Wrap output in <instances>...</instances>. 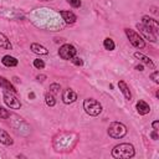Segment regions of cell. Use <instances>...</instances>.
Here are the masks:
<instances>
[{"label":"cell","instance_id":"obj_1","mask_svg":"<svg viewBox=\"0 0 159 159\" xmlns=\"http://www.w3.org/2000/svg\"><path fill=\"white\" fill-rule=\"evenodd\" d=\"M134 147L129 143H120L112 149V157L116 159H128L134 157Z\"/></svg>","mask_w":159,"mask_h":159},{"label":"cell","instance_id":"obj_2","mask_svg":"<svg viewBox=\"0 0 159 159\" xmlns=\"http://www.w3.org/2000/svg\"><path fill=\"white\" fill-rule=\"evenodd\" d=\"M83 109L87 114L96 117L102 112V104L94 98H87L83 101Z\"/></svg>","mask_w":159,"mask_h":159},{"label":"cell","instance_id":"obj_3","mask_svg":"<svg viewBox=\"0 0 159 159\" xmlns=\"http://www.w3.org/2000/svg\"><path fill=\"white\" fill-rule=\"evenodd\" d=\"M127 134V127L120 123V122H113L109 124L108 127V135L114 138V139H119L123 138Z\"/></svg>","mask_w":159,"mask_h":159},{"label":"cell","instance_id":"obj_4","mask_svg":"<svg viewBox=\"0 0 159 159\" xmlns=\"http://www.w3.org/2000/svg\"><path fill=\"white\" fill-rule=\"evenodd\" d=\"M124 32H125V35H127L129 42H130L135 48H143V47L145 46V42H144L143 37H142L138 32H135L134 30H132V29H124Z\"/></svg>","mask_w":159,"mask_h":159},{"label":"cell","instance_id":"obj_5","mask_svg":"<svg viewBox=\"0 0 159 159\" xmlns=\"http://www.w3.org/2000/svg\"><path fill=\"white\" fill-rule=\"evenodd\" d=\"M2 98H4V102L6 103V106L10 107L11 109H20L21 102H20V99H17V97L15 96L14 92H10V91L4 89Z\"/></svg>","mask_w":159,"mask_h":159},{"label":"cell","instance_id":"obj_6","mask_svg":"<svg viewBox=\"0 0 159 159\" xmlns=\"http://www.w3.org/2000/svg\"><path fill=\"white\" fill-rule=\"evenodd\" d=\"M76 53H77V50L71 43H65L58 50V55L62 60H71L73 56H76Z\"/></svg>","mask_w":159,"mask_h":159},{"label":"cell","instance_id":"obj_7","mask_svg":"<svg viewBox=\"0 0 159 159\" xmlns=\"http://www.w3.org/2000/svg\"><path fill=\"white\" fill-rule=\"evenodd\" d=\"M137 29L139 30V34L142 35V37H144L150 42H157V34L150 27L145 26L144 24H137Z\"/></svg>","mask_w":159,"mask_h":159},{"label":"cell","instance_id":"obj_8","mask_svg":"<svg viewBox=\"0 0 159 159\" xmlns=\"http://www.w3.org/2000/svg\"><path fill=\"white\" fill-rule=\"evenodd\" d=\"M76 99H77V94H76V92L73 89H71V88L63 89V92H62V101H63V103L71 104V103L76 102Z\"/></svg>","mask_w":159,"mask_h":159},{"label":"cell","instance_id":"obj_9","mask_svg":"<svg viewBox=\"0 0 159 159\" xmlns=\"http://www.w3.org/2000/svg\"><path fill=\"white\" fill-rule=\"evenodd\" d=\"M142 24H144L145 26H148V27H150L155 34L159 31V24H158V21L155 20V19H153V17H149V16H143L142 17Z\"/></svg>","mask_w":159,"mask_h":159},{"label":"cell","instance_id":"obj_10","mask_svg":"<svg viewBox=\"0 0 159 159\" xmlns=\"http://www.w3.org/2000/svg\"><path fill=\"white\" fill-rule=\"evenodd\" d=\"M135 107H137L138 113H139V114H142V116L148 114V113L150 112V107H149V104H148L145 101H143V99H139V101L137 102Z\"/></svg>","mask_w":159,"mask_h":159},{"label":"cell","instance_id":"obj_11","mask_svg":"<svg viewBox=\"0 0 159 159\" xmlns=\"http://www.w3.org/2000/svg\"><path fill=\"white\" fill-rule=\"evenodd\" d=\"M118 88H119V91L123 93V96H124L125 99H128V101L132 99L130 89H129V87L127 86V83H125L124 81H119V82H118Z\"/></svg>","mask_w":159,"mask_h":159},{"label":"cell","instance_id":"obj_12","mask_svg":"<svg viewBox=\"0 0 159 159\" xmlns=\"http://www.w3.org/2000/svg\"><path fill=\"white\" fill-rule=\"evenodd\" d=\"M60 14H61V16H62V19L65 20V22H66V24L72 25V24H75V22H76V20H77L76 15H75L72 11H61Z\"/></svg>","mask_w":159,"mask_h":159},{"label":"cell","instance_id":"obj_13","mask_svg":"<svg viewBox=\"0 0 159 159\" xmlns=\"http://www.w3.org/2000/svg\"><path fill=\"white\" fill-rule=\"evenodd\" d=\"M17 60L14 57V56H10V55H5L2 58H1V63L6 67H15L17 66Z\"/></svg>","mask_w":159,"mask_h":159},{"label":"cell","instance_id":"obj_14","mask_svg":"<svg viewBox=\"0 0 159 159\" xmlns=\"http://www.w3.org/2000/svg\"><path fill=\"white\" fill-rule=\"evenodd\" d=\"M0 87H1L2 89H6V91L14 92V93H16V92H17V91H16V88L12 86V83H11L9 80H6L5 77H0Z\"/></svg>","mask_w":159,"mask_h":159},{"label":"cell","instance_id":"obj_15","mask_svg":"<svg viewBox=\"0 0 159 159\" xmlns=\"http://www.w3.org/2000/svg\"><path fill=\"white\" fill-rule=\"evenodd\" d=\"M30 48H31V51H32L34 53H37V55H47V53H48L47 48H46L45 46L40 45V43H35V42H34V43H31Z\"/></svg>","mask_w":159,"mask_h":159},{"label":"cell","instance_id":"obj_16","mask_svg":"<svg viewBox=\"0 0 159 159\" xmlns=\"http://www.w3.org/2000/svg\"><path fill=\"white\" fill-rule=\"evenodd\" d=\"M134 57L138 58L140 62L145 63L147 66H149L150 68H154V63H153V61H152L149 57H147L145 55H143V53H140V52H135V53H134Z\"/></svg>","mask_w":159,"mask_h":159},{"label":"cell","instance_id":"obj_17","mask_svg":"<svg viewBox=\"0 0 159 159\" xmlns=\"http://www.w3.org/2000/svg\"><path fill=\"white\" fill-rule=\"evenodd\" d=\"M0 143L4 144V145H11L14 143L12 138L4 129H0Z\"/></svg>","mask_w":159,"mask_h":159},{"label":"cell","instance_id":"obj_18","mask_svg":"<svg viewBox=\"0 0 159 159\" xmlns=\"http://www.w3.org/2000/svg\"><path fill=\"white\" fill-rule=\"evenodd\" d=\"M0 47L4 48V50H11V47H12L10 40L2 32H0Z\"/></svg>","mask_w":159,"mask_h":159},{"label":"cell","instance_id":"obj_19","mask_svg":"<svg viewBox=\"0 0 159 159\" xmlns=\"http://www.w3.org/2000/svg\"><path fill=\"white\" fill-rule=\"evenodd\" d=\"M45 102H46V104H47L48 107H53V106L56 104V99H55V96H53L51 92L46 93V96H45Z\"/></svg>","mask_w":159,"mask_h":159},{"label":"cell","instance_id":"obj_20","mask_svg":"<svg viewBox=\"0 0 159 159\" xmlns=\"http://www.w3.org/2000/svg\"><path fill=\"white\" fill-rule=\"evenodd\" d=\"M103 46H104V48H106V50L112 51V50H114L116 43H114V41H113L112 39L107 37V39H104V41H103Z\"/></svg>","mask_w":159,"mask_h":159},{"label":"cell","instance_id":"obj_21","mask_svg":"<svg viewBox=\"0 0 159 159\" xmlns=\"http://www.w3.org/2000/svg\"><path fill=\"white\" fill-rule=\"evenodd\" d=\"M10 117V112L0 106V119H7Z\"/></svg>","mask_w":159,"mask_h":159},{"label":"cell","instance_id":"obj_22","mask_svg":"<svg viewBox=\"0 0 159 159\" xmlns=\"http://www.w3.org/2000/svg\"><path fill=\"white\" fill-rule=\"evenodd\" d=\"M60 89H61V86H60L58 83H52V84H50V92H51L52 94L58 93Z\"/></svg>","mask_w":159,"mask_h":159},{"label":"cell","instance_id":"obj_23","mask_svg":"<svg viewBox=\"0 0 159 159\" xmlns=\"http://www.w3.org/2000/svg\"><path fill=\"white\" fill-rule=\"evenodd\" d=\"M34 66L36 68H39V70H42L45 67V62L42 60H40V58H36V60H34Z\"/></svg>","mask_w":159,"mask_h":159},{"label":"cell","instance_id":"obj_24","mask_svg":"<svg viewBox=\"0 0 159 159\" xmlns=\"http://www.w3.org/2000/svg\"><path fill=\"white\" fill-rule=\"evenodd\" d=\"M71 62H72L73 65H76V66H82V65H83L82 58H80V57H77V56H73V57L71 58Z\"/></svg>","mask_w":159,"mask_h":159},{"label":"cell","instance_id":"obj_25","mask_svg":"<svg viewBox=\"0 0 159 159\" xmlns=\"http://www.w3.org/2000/svg\"><path fill=\"white\" fill-rule=\"evenodd\" d=\"M67 2L73 7H80L81 6V0H67Z\"/></svg>","mask_w":159,"mask_h":159},{"label":"cell","instance_id":"obj_26","mask_svg":"<svg viewBox=\"0 0 159 159\" xmlns=\"http://www.w3.org/2000/svg\"><path fill=\"white\" fill-rule=\"evenodd\" d=\"M150 78H152L155 83H159V72H158V71H154V72L150 75Z\"/></svg>","mask_w":159,"mask_h":159},{"label":"cell","instance_id":"obj_27","mask_svg":"<svg viewBox=\"0 0 159 159\" xmlns=\"http://www.w3.org/2000/svg\"><path fill=\"white\" fill-rule=\"evenodd\" d=\"M152 125H153V129H155V130H158V128H159V122H158V120H154Z\"/></svg>","mask_w":159,"mask_h":159},{"label":"cell","instance_id":"obj_28","mask_svg":"<svg viewBox=\"0 0 159 159\" xmlns=\"http://www.w3.org/2000/svg\"><path fill=\"white\" fill-rule=\"evenodd\" d=\"M150 135H152V138H153L154 140H157V139H158V134H157V130H155V129L152 132V134H150Z\"/></svg>","mask_w":159,"mask_h":159},{"label":"cell","instance_id":"obj_29","mask_svg":"<svg viewBox=\"0 0 159 159\" xmlns=\"http://www.w3.org/2000/svg\"><path fill=\"white\" fill-rule=\"evenodd\" d=\"M45 78H46V76H43V75H41V76L39 75V76H37V80H39V81H45Z\"/></svg>","mask_w":159,"mask_h":159},{"label":"cell","instance_id":"obj_30","mask_svg":"<svg viewBox=\"0 0 159 159\" xmlns=\"http://www.w3.org/2000/svg\"><path fill=\"white\" fill-rule=\"evenodd\" d=\"M135 68H137L138 71H143V66H142V65H138V66H137Z\"/></svg>","mask_w":159,"mask_h":159},{"label":"cell","instance_id":"obj_31","mask_svg":"<svg viewBox=\"0 0 159 159\" xmlns=\"http://www.w3.org/2000/svg\"><path fill=\"white\" fill-rule=\"evenodd\" d=\"M29 98H35V93H32V92H31V93L29 94Z\"/></svg>","mask_w":159,"mask_h":159},{"label":"cell","instance_id":"obj_32","mask_svg":"<svg viewBox=\"0 0 159 159\" xmlns=\"http://www.w3.org/2000/svg\"><path fill=\"white\" fill-rule=\"evenodd\" d=\"M40 1H51V0H40Z\"/></svg>","mask_w":159,"mask_h":159}]
</instances>
